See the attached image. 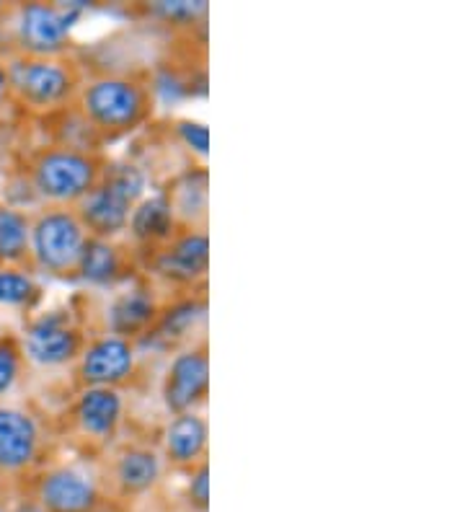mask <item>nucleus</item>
Instances as JSON below:
<instances>
[{"mask_svg": "<svg viewBox=\"0 0 465 512\" xmlns=\"http://www.w3.org/2000/svg\"><path fill=\"white\" fill-rule=\"evenodd\" d=\"M148 112V88L124 75H101L81 91V114L93 132H130L132 127L143 125Z\"/></svg>", "mask_w": 465, "mask_h": 512, "instance_id": "obj_1", "label": "nucleus"}, {"mask_svg": "<svg viewBox=\"0 0 465 512\" xmlns=\"http://www.w3.org/2000/svg\"><path fill=\"white\" fill-rule=\"evenodd\" d=\"M101 174L104 161L78 148L44 150L31 169L37 192L57 205H78L99 184Z\"/></svg>", "mask_w": 465, "mask_h": 512, "instance_id": "obj_2", "label": "nucleus"}, {"mask_svg": "<svg viewBox=\"0 0 465 512\" xmlns=\"http://www.w3.org/2000/svg\"><path fill=\"white\" fill-rule=\"evenodd\" d=\"M86 225L70 207H52L29 228V246L42 269L57 277L78 275L88 241Z\"/></svg>", "mask_w": 465, "mask_h": 512, "instance_id": "obj_3", "label": "nucleus"}, {"mask_svg": "<svg viewBox=\"0 0 465 512\" xmlns=\"http://www.w3.org/2000/svg\"><path fill=\"white\" fill-rule=\"evenodd\" d=\"M81 19V6H47V3H29L21 11V42L37 57H47L68 47L70 29Z\"/></svg>", "mask_w": 465, "mask_h": 512, "instance_id": "obj_4", "label": "nucleus"}, {"mask_svg": "<svg viewBox=\"0 0 465 512\" xmlns=\"http://www.w3.org/2000/svg\"><path fill=\"white\" fill-rule=\"evenodd\" d=\"M210 388V357L202 347H189L174 357L163 381V404L168 412H194L202 404Z\"/></svg>", "mask_w": 465, "mask_h": 512, "instance_id": "obj_5", "label": "nucleus"}, {"mask_svg": "<svg viewBox=\"0 0 465 512\" xmlns=\"http://www.w3.org/2000/svg\"><path fill=\"white\" fill-rule=\"evenodd\" d=\"M78 360H81L78 375L83 386L117 388L135 373V347L130 339L114 337V334L93 339L88 347H83Z\"/></svg>", "mask_w": 465, "mask_h": 512, "instance_id": "obj_6", "label": "nucleus"}, {"mask_svg": "<svg viewBox=\"0 0 465 512\" xmlns=\"http://www.w3.org/2000/svg\"><path fill=\"white\" fill-rule=\"evenodd\" d=\"M11 81L19 88V94L37 107L60 104L75 88L73 70L50 57H34V60L16 63V68L11 70Z\"/></svg>", "mask_w": 465, "mask_h": 512, "instance_id": "obj_7", "label": "nucleus"}, {"mask_svg": "<svg viewBox=\"0 0 465 512\" xmlns=\"http://www.w3.org/2000/svg\"><path fill=\"white\" fill-rule=\"evenodd\" d=\"M81 352V329L70 324L65 316H44L26 331V355L39 365L55 368V365L73 363L75 357H81Z\"/></svg>", "mask_w": 465, "mask_h": 512, "instance_id": "obj_8", "label": "nucleus"}, {"mask_svg": "<svg viewBox=\"0 0 465 512\" xmlns=\"http://www.w3.org/2000/svg\"><path fill=\"white\" fill-rule=\"evenodd\" d=\"M37 502L47 512H93L99 507V492L81 471L52 469L39 481Z\"/></svg>", "mask_w": 465, "mask_h": 512, "instance_id": "obj_9", "label": "nucleus"}, {"mask_svg": "<svg viewBox=\"0 0 465 512\" xmlns=\"http://www.w3.org/2000/svg\"><path fill=\"white\" fill-rule=\"evenodd\" d=\"M132 207L135 205L130 200H124L122 194L114 192L112 187H106L99 179V184L75 205V213H78L81 223L86 225L88 236L109 238L112 241L117 233L127 231Z\"/></svg>", "mask_w": 465, "mask_h": 512, "instance_id": "obj_10", "label": "nucleus"}, {"mask_svg": "<svg viewBox=\"0 0 465 512\" xmlns=\"http://www.w3.org/2000/svg\"><path fill=\"white\" fill-rule=\"evenodd\" d=\"M207 264H210V241H207V233L189 231L184 236H174L163 246V251L158 254V262H155V269L166 280L192 285L197 277L207 275Z\"/></svg>", "mask_w": 465, "mask_h": 512, "instance_id": "obj_11", "label": "nucleus"}, {"mask_svg": "<svg viewBox=\"0 0 465 512\" xmlns=\"http://www.w3.org/2000/svg\"><path fill=\"white\" fill-rule=\"evenodd\" d=\"M39 450V430L34 419L19 409H0V469H26Z\"/></svg>", "mask_w": 465, "mask_h": 512, "instance_id": "obj_12", "label": "nucleus"}, {"mask_svg": "<svg viewBox=\"0 0 465 512\" xmlns=\"http://www.w3.org/2000/svg\"><path fill=\"white\" fill-rule=\"evenodd\" d=\"M122 396L117 388L86 386L75 404V419L78 427L88 438H109L122 422Z\"/></svg>", "mask_w": 465, "mask_h": 512, "instance_id": "obj_13", "label": "nucleus"}, {"mask_svg": "<svg viewBox=\"0 0 465 512\" xmlns=\"http://www.w3.org/2000/svg\"><path fill=\"white\" fill-rule=\"evenodd\" d=\"M158 303L148 288H132L119 293L109 306V329L114 337L132 339L140 334H150V329L158 321Z\"/></svg>", "mask_w": 465, "mask_h": 512, "instance_id": "obj_14", "label": "nucleus"}, {"mask_svg": "<svg viewBox=\"0 0 465 512\" xmlns=\"http://www.w3.org/2000/svg\"><path fill=\"white\" fill-rule=\"evenodd\" d=\"M163 450L174 466H189L205 463L207 450V422L199 414L184 412L174 414L163 432Z\"/></svg>", "mask_w": 465, "mask_h": 512, "instance_id": "obj_15", "label": "nucleus"}, {"mask_svg": "<svg viewBox=\"0 0 465 512\" xmlns=\"http://www.w3.org/2000/svg\"><path fill=\"white\" fill-rule=\"evenodd\" d=\"M132 236L140 244L148 246H166L176 231V215L174 207L168 202L166 194H155V197H143L132 207L130 223H127Z\"/></svg>", "mask_w": 465, "mask_h": 512, "instance_id": "obj_16", "label": "nucleus"}, {"mask_svg": "<svg viewBox=\"0 0 465 512\" xmlns=\"http://www.w3.org/2000/svg\"><path fill=\"white\" fill-rule=\"evenodd\" d=\"M161 479V458L150 448H127L114 463V481L124 494H143Z\"/></svg>", "mask_w": 465, "mask_h": 512, "instance_id": "obj_17", "label": "nucleus"}, {"mask_svg": "<svg viewBox=\"0 0 465 512\" xmlns=\"http://www.w3.org/2000/svg\"><path fill=\"white\" fill-rule=\"evenodd\" d=\"M78 275L93 285H109L122 277V254L109 238H88L83 249Z\"/></svg>", "mask_w": 465, "mask_h": 512, "instance_id": "obj_18", "label": "nucleus"}, {"mask_svg": "<svg viewBox=\"0 0 465 512\" xmlns=\"http://www.w3.org/2000/svg\"><path fill=\"white\" fill-rule=\"evenodd\" d=\"M29 220L11 207H0V259L13 262L29 249Z\"/></svg>", "mask_w": 465, "mask_h": 512, "instance_id": "obj_19", "label": "nucleus"}, {"mask_svg": "<svg viewBox=\"0 0 465 512\" xmlns=\"http://www.w3.org/2000/svg\"><path fill=\"white\" fill-rule=\"evenodd\" d=\"M37 282L16 269H0V306H26L37 298Z\"/></svg>", "mask_w": 465, "mask_h": 512, "instance_id": "obj_20", "label": "nucleus"}, {"mask_svg": "<svg viewBox=\"0 0 465 512\" xmlns=\"http://www.w3.org/2000/svg\"><path fill=\"white\" fill-rule=\"evenodd\" d=\"M205 316V303H194V300H184V303H176L168 313H163L158 324V331L163 337H181L184 331H189L194 326V321Z\"/></svg>", "mask_w": 465, "mask_h": 512, "instance_id": "obj_21", "label": "nucleus"}, {"mask_svg": "<svg viewBox=\"0 0 465 512\" xmlns=\"http://www.w3.org/2000/svg\"><path fill=\"white\" fill-rule=\"evenodd\" d=\"M21 350L13 339H0V396L6 394L13 381L19 378Z\"/></svg>", "mask_w": 465, "mask_h": 512, "instance_id": "obj_22", "label": "nucleus"}, {"mask_svg": "<svg viewBox=\"0 0 465 512\" xmlns=\"http://www.w3.org/2000/svg\"><path fill=\"white\" fill-rule=\"evenodd\" d=\"M179 135L189 148H194L199 156H207V145H210V132L205 125L192 122V119H181L179 122Z\"/></svg>", "mask_w": 465, "mask_h": 512, "instance_id": "obj_23", "label": "nucleus"}, {"mask_svg": "<svg viewBox=\"0 0 465 512\" xmlns=\"http://www.w3.org/2000/svg\"><path fill=\"white\" fill-rule=\"evenodd\" d=\"M155 11L163 13L171 21H194V16L205 13V3H181V0L179 3H158Z\"/></svg>", "mask_w": 465, "mask_h": 512, "instance_id": "obj_24", "label": "nucleus"}, {"mask_svg": "<svg viewBox=\"0 0 465 512\" xmlns=\"http://www.w3.org/2000/svg\"><path fill=\"white\" fill-rule=\"evenodd\" d=\"M189 500H192L199 510H207V500H210V487H207V463H199V469L192 474V481H189Z\"/></svg>", "mask_w": 465, "mask_h": 512, "instance_id": "obj_25", "label": "nucleus"}, {"mask_svg": "<svg viewBox=\"0 0 465 512\" xmlns=\"http://www.w3.org/2000/svg\"><path fill=\"white\" fill-rule=\"evenodd\" d=\"M13 512H47V510H44L39 502H24V505H19Z\"/></svg>", "mask_w": 465, "mask_h": 512, "instance_id": "obj_26", "label": "nucleus"}, {"mask_svg": "<svg viewBox=\"0 0 465 512\" xmlns=\"http://www.w3.org/2000/svg\"><path fill=\"white\" fill-rule=\"evenodd\" d=\"M3 94H6V75L0 73V99H3Z\"/></svg>", "mask_w": 465, "mask_h": 512, "instance_id": "obj_27", "label": "nucleus"}]
</instances>
